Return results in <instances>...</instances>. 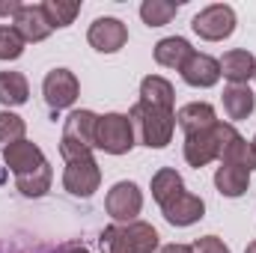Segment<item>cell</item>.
Returning <instances> with one entry per match:
<instances>
[{
	"label": "cell",
	"mask_w": 256,
	"mask_h": 253,
	"mask_svg": "<svg viewBox=\"0 0 256 253\" xmlns=\"http://www.w3.org/2000/svg\"><path fill=\"white\" fill-rule=\"evenodd\" d=\"M158 230L146 220L110 224L98 236L102 253H158Z\"/></svg>",
	"instance_id": "1"
},
{
	"label": "cell",
	"mask_w": 256,
	"mask_h": 253,
	"mask_svg": "<svg viewBox=\"0 0 256 253\" xmlns=\"http://www.w3.org/2000/svg\"><path fill=\"white\" fill-rule=\"evenodd\" d=\"M128 120L134 126L137 140L149 149H164L176 134V110H164V108H152V104L137 102L128 110Z\"/></svg>",
	"instance_id": "2"
},
{
	"label": "cell",
	"mask_w": 256,
	"mask_h": 253,
	"mask_svg": "<svg viewBox=\"0 0 256 253\" xmlns=\"http://www.w3.org/2000/svg\"><path fill=\"white\" fill-rule=\"evenodd\" d=\"M238 131L232 122H214L212 128H206V131H196V134H185V146H182V152H185V161L191 164V167H206V164H212V161H220V155H224V149L232 143V137H236Z\"/></svg>",
	"instance_id": "3"
},
{
	"label": "cell",
	"mask_w": 256,
	"mask_h": 253,
	"mask_svg": "<svg viewBox=\"0 0 256 253\" xmlns=\"http://www.w3.org/2000/svg\"><path fill=\"white\" fill-rule=\"evenodd\" d=\"M96 126H98V114H92V110H72L66 116L63 137H60L63 161L90 158L96 152Z\"/></svg>",
	"instance_id": "4"
},
{
	"label": "cell",
	"mask_w": 256,
	"mask_h": 253,
	"mask_svg": "<svg viewBox=\"0 0 256 253\" xmlns=\"http://www.w3.org/2000/svg\"><path fill=\"white\" fill-rule=\"evenodd\" d=\"M137 143V134L134 126L128 120V114H104L98 116V126H96V149L108 152V155H126L134 149Z\"/></svg>",
	"instance_id": "5"
},
{
	"label": "cell",
	"mask_w": 256,
	"mask_h": 253,
	"mask_svg": "<svg viewBox=\"0 0 256 253\" xmlns=\"http://www.w3.org/2000/svg\"><path fill=\"white\" fill-rule=\"evenodd\" d=\"M191 27L206 42H224L236 33V9L230 3H212L194 15Z\"/></svg>",
	"instance_id": "6"
},
{
	"label": "cell",
	"mask_w": 256,
	"mask_h": 253,
	"mask_svg": "<svg viewBox=\"0 0 256 253\" xmlns=\"http://www.w3.org/2000/svg\"><path fill=\"white\" fill-rule=\"evenodd\" d=\"M104 208L114 218V224H131L137 220V214L143 212V190L137 188V182H116L104 196Z\"/></svg>",
	"instance_id": "7"
},
{
	"label": "cell",
	"mask_w": 256,
	"mask_h": 253,
	"mask_svg": "<svg viewBox=\"0 0 256 253\" xmlns=\"http://www.w3.org/2000/svg\"><path fill=\"white\" fill-rule=\"evenodd\" d=\"M42 96H45V102L54 114L72 108L80 96V84H78L74 72L72 68H51L42 80Z\"/></svg>",
	"instance_id": "8"
},
{
	"label": "cell",
	"mask_w": 256,
	"mask_h": 253,
	"mask_svg": "<svg viewBox=\"0 0 256 253\" xmlns=\"http://www.w3.org/2000/svg\"><path fill=\"white\" fill-rule=\"evenodd\" d=\"M102 185V167L96 164V158H74V161H66L63 170V188L72 196H92Z\"/></svg>",
	"instance_id": "9"
},
{
	"label": "cell",
	"mask_w": 256,
	"mask_h": 253,
	"mask_svg": "<svg viewBox=\"0 0 256 253\" xmlns=\"http://www.w3.org/2000/svg\"><path fill=\"white\" fill-rule=\"evenodd\" d=\"M86 42H90L98 54H116V51L126 48L128 27L120 18H110V15L96 18V21L90 24V30H86Z\"/></svg>",
	"instance_id": "10"
},
{
	"label": "cell",
	"mask_w": 256,
	"mask_h": 253,
	"mask_svg": "<svg viewBox=\"0 0 256 253\" xmlns=\"http://www.w3.org/2000/svg\"><path fill=\"white\" fill-rule=\"evenodd\" d=\"M12 27L18 30V36L24 39V42H45L51 33H54V27L48 24V18H45V9H42V3H21V9L15 12V18H12Z\"/></svg>",
	"instance_id": "11"
},
{
	"label": "cell",
	"mask_w": 256,
	"mask_h": 253,
	"mask_svg": "<svg viewBox=\"0 0 256 253\" xmlns=\"http://www.w3.org/2000/svg\"><path fill=\"white\" fill-rule=\"evenodd\" d=\"M161 214L173 226H194L196 220L206 218V202H202V196H196L191 190H182L167 206H161Z\"/></svg>",
	"instance_id": "12"
},
{
	"label": "cell",
	"mask_w": 256,
	"mask_h": 253,
	"mask_svg": "<svg viewBox=\"0 0 256 253\" xmlns=\"http://www.w3.org/2000/svg\"><path fill=\"white\" fill-rule=\"evenodd\" d=\"M3 161H6V167L15 176H27L33 170H39L48 158H45V152H42L39 143H33V140L24 137V140H18V143H12V146L3 149Z\"/></svg>",
	"instance_id": "13"
},
{
	"label": "cell",
	"mask_w": 256,
	"mask_h": 253,
	"mask_svg": "<svg viewBox=\"0 0 256 253\" xmlns=\"http://www.w3.org/2000/svg\"><path fill=\"white\" fill-rule=\"evenodd\" d=\"M179 72H182V80L188 86H196V90H208L220 80V63L208 54H200V51H194Z\"/></svg>",
	"instance_id": "14"
},
{
	"label": "cell",
	"mask_w": 256,
	"mask_h": 253,
	"mask_svg": "<svg viewBox=\"0 0 256 253\" xmlns=\"http://www.w3.org/2000/svg\"><path fill=\"white\" fill-rule=\"evenodd\" d=\"M220 102H224L226 120H232V122L248 120V116L254 114V108H256V96H254V90H250L248 84H230V86L224 90Z\"/></svg>",
	"instance_id": "15"
},
{
	"label": "cell",
	"mask_w": 256,
	"mask_h": 253,
	"mask_svg": "<svg viewBox=\"0 0 256 253\" xmlns=\"http://www.w3.org/2000/svg\"><path fill=\"white\" fill-rule=\"evenodd\" d=\"M218 63H220V78H226L230 84H248L256 74V57L244 48L226 51Z\"/></svg>",
	"instance_id": "16"
},
{
	"label": "cell",
	"mask_w": 256,
	"mask_h": 253,
	"mask_svg": "<svg viewBox=\"0 0 256 253\" xmlns=\"http://www.w3.org/2000/svg\"><path fill=\"white\" fill-rule=\"evenodd\" d=\"M137 102L152 104V108L173 110V104H176V90H173V84H170L167 78H161V74H146V78L140 80V98H137Z\"/></svg>",
	"instance_id": "17"
},
{
	"label": "cell",
	"mask_w": 256,
	"mask_h": 253,
	"mask_svg": "<svg viewBox=\"0 0 256 253\" xmlns=\"http://www.w3.org/2000/svg\"><path fill=\"white\" fill-rule=\"evenodd\" d=\"M218 122V114L208 102H191L185 108L176 110V126L182 128L185 134H196V131H206Z\"/></svg>",
	"instance_id": "18"
},
{
	"label": "cell",
	"mask_w": 256,
	"mask_h": 253,
	"mask_svg": "<svg viewBox=\"0 0 256 253\" xmlns=\"http://www.w3.org/2000/svg\"><path fill=\"white\" fill-rule=\"evenodd\" d=\"M191 54H194V48L185 36H167V39H161L155 45V63L164 66V68H176L179 72L182 66L188 63Z\"/></svg>",
	"instance_id": "19"
},
{
	"label": "cell",
	"mask_w": 256,
	"mask_h": 253,
	"mask_svg": "<svg viewBox=\"0 0 256 253\" xmlns=\"http://www.w3.org/2000/svg\"><path fill=\"white\" fill-rule=\"evenodd\" d=\"M214 188L220 190L224 196L236 200V196H244L250 188V173L236 167V164H220L214 170Z\"/></svg>",
	"instance_id": "20"
},
{
	"label": "cell",
	"mask_w": 256,
	"mask_h": 253,
	"mask_svg": "<svg viewBox=\"0 0 256 253\" xmlns=\"http://www.w3.org/2000/svg\"><path fill=\"white\" fill-rule=\"evenodd\" d=\"M30 98V84L21 72H0V104L21 108Z\"/></svg>",
	"instance_id": "21"
},
{
	"label": "cell",
	"mask_w": 256,
	"mask_h": 253,
	"mask_svg": "<svg viewBox=\"0 0 256 253\" xmlns=\"http://www.w3.org/2000/svg\"><path fill=\"white\" fill-rule=\"evenodd\" d=\"M185 190V182H182V176L173 170V167H161L155 176H152V200L158 202V206H167L173 196H179Z\"/></svg>",
	"instance_id": "22"
},
{
	"label": "cell",
	"mask_w": 256,
	"mask_h": 253,
	"mask_svg": "<svg viewBox=\"0 0 256 253\" xmlns=\"http://www.w3.org/2000/svg\"><path fill=\"white\" fill-rule=\"evenodd\" d=\"M51 182H54V170H51V164L45 161L39 170H33V173H27V176H15V188L21 190L24 196H45L48 190H51Z\"/></svg>",
	"instance_id": "23"
},
{
	"label": "cell",
	"mask_w": 256,
	"mask_h": 253,
	"mask_svg": "<svg viewBox=\"0 0 256 253\" xmlns=\"http://www.w3.org/2000/svg\"><path fill=\"white\" fill-rule=\"evenodd\" d=\"M220 164H236V167H242V170L254 173V170H256V149H254V143H250V140H244L242 134H236V137H232V143L224 149Z\"/></svg>",
	"instance_id": "24"
},
{
	"label": "cell",
	"mask_w": 256,
	"mask_h": 253,
	"mask_svg": "<svg viewBox=\"0 0 256 253\" xmlns=\"http://www.w3.org/2000/svg\"><path fill=\"white\" fill-rule=\"evenodd\" d=\"M179 12V3L173 0H143L140 3V18L146 27H164L176 18Z\"/></svg>",
	"instance_id": "25"
},
{
	"label": "cell",
	"mask_w": 256,
	"mask_h": 253,
	"mask_svg": "<svg viewBox=\"0 0 256 253\" xmlns=\"http://www.w3.org/2000/svg\"><path fill=\"white\" fill-rule=\"evenodd\" d=\"M42 9H45L48 24H51L54 30H60V27H68V24L78 18L80 3H78V0H45Z\"/></svg>",
	"instance_id": "26"
},
{
	"label": "cell",
	"mask_w": 256,
	"mask_h": 253,
	"mask_svg": "<svg viewBox=\"0 0 256 253\" xmlns=\"http://www.w3.org/2000/svg\"><path fill=\"white\" fill-rule=\"evenodd\" d=\"M24 134H27V122L18 114H12V110H3L0 114V152L6 146L18 143V140H24Z\"/></svg>",
	"instance_id": "27"
},
{
	"label": "cell",
	"mask_w": 256,
	"mask_h": 253,
	"mask_svg": "<svg viewBox=\"0 0 256 253\" xmlns=\"http://www.w3.org/2000/svg\"><path fill=\"white\" fill-rule=\"evenodd\" d=\"M24 39L18 36V30L12 24H0V60L9 63V60H18L24 54Z\"/></svg>",
	"instance_id": "28"
},
{
	"label": "cell",
	"mask_w": 256,
	"mask_h": 253,
	"mask_svg": "<svg viewBox=\"0 0 256 253\" xmlns=\"http://www.w3.org/2000/svg\"><path fill=\"white\" fill-rule=\"evenodd\" d=\"M194 253H232L230 250V244L224 242V238H218V236H202V238H196L191 244Z\"/></svg>",
	"instance_id": "29"
},
{
	"label": "cell",
	"mask_w": 256,
	"mask_h": 253,
	"mask_svg": "<svg viewBox=\"0 0 256 253\" xmlns=\"http://www.w3.org/2000/svg\"><path fill=\"white\" fill-rule=\"evenodd\" d=\"M0 253H57V248H45V244H18V242H0Z\"/></svg>",
	"instance_id": "30"
},
{
	"label": "cell",
	"mask_w": 256,
	"mask_h": 253,
	"mask_svg": "<svg viewBox=\"0 0 256 253\" xmlns=\"http://www.w3.org/2000/svg\"><path fill=\"white\" fill-rule=\"evenodd\" d=\"M18 9H21L18 0H0V18H15Z\"/></svg>",
	"instance_id": "31"
},
{
	"label": "cell",
	"mask_w": 256,
	"mask_h": 253,
	"mask_svg": "<svg viewBox=\"0 0 256 253\" xmlns=\"http://www.w3.org/2000/svg\"><path fill=\"white\" fill-rule=\"evenodd\" d=\"M158 253H194L191 250V244H164V248H158Z\"/></svg>",
	"instance_id": "32"
},
{
	"label": "cell",
	"mask_w": 256,
	"mask_h": 253,
	"mask_svg": "<svg viewBox=\"0 0 256 253\" xmlns=\"http://www.w3.org/2000/svg\"><path fill=\"white\" fill-rule=\"evenodd\" d=\"M57 253H90L84 244H63V248H57Z\"/></svg>",
	"instance_id": "33"
},
{
	"label": "cell",
	"mask_w": 256,
	"mask_h": 253,
	"mask_svg": "<svg viewBox=\"0 0 256 253\" xmlns=\"http://www.w3.org/2000/svg\"><path fill=\"white\" fill-rule=\"evenodd\" d=\"M244 253H256V242H250V244L244 248Z\"/></svg>",
	"instance_id": "34"
},
{
	"label": "cell",
	"mask_w": 256,
	"mask_h": 253,
	"mask_svg": "<svg viewBox=\"0 0 256 253\" xmlns=\"http://www.w3.org/2000/svg\"><path fill=\"white\" fill-rule=\"evenodd\" d=\"M250 143H254V149H256V137H254V140H250Z\"/></svg>",
	"instance_id": "35"
},
{
	"label": "cell",
	"mask_w": 256,
	"mask_h": 253,
	"mask_svg": "<svg viewBox=\"0 0 256 253\" xmlns=\"http://www.w3.org/2000/svg\"><path fill=\"white\" fill-rule=\"evenodd\" d=\"M254 78H256V74H254Z\"/></svg>",
	"instance_id": "36"
}]
</instances>
